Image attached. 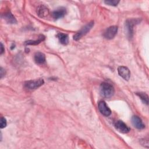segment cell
<instances>
[{"label":"cell","mask_w":149,"mask_h":149,"mask_svg":"<svg viewBox=\"0 0 149 149\" xmlns=\"http://www.w3.org/2000/svg\"><path fill=\"white\" fill-rule=\"evenodd\" d=\"M100 94L104 98H110L114 94L115 90L113 86L107 82L101 83L100 88Z\"/></svg>","instance_id":"cell-1"},{"label":"cell","mask_w":149,"mask_h":149,"mask_svg":"<svg viewBox=\"0 0 149 149\" xmlns=\"http://www.w3.org/2000/svg\"><path fill=\"white\" fill-rule=\"evenodd\" d=\"M34 59L36 63L38 65H42L45 62V56L43 53L40 52L35 54Z\"/></svg>","instance_id":"cell-12"},{"label":"cell","mask_w":149,"mask_h":149,"mask_svg":"<svg viewBox=\"0 0 149 149\" xmlns=\"http://www.w3.org/2000/svg\"><path fill=\"white\" fill-rule=\"evenodd\" d=\"M118 72L119 76L123 79L125 80H129L130 77V72L127 67L123 66H119L118 68Z\"/></svg>","instance_id":"cell-8"},{"label":"cell","mask_w":149,"mask_h":149,"mask_svg":"<svg viewBox=\"0 0 149 149\" xmlns=\"http://www.w3.org/2000/svg\"><path fill=\"white\" fill-rule=\"evenodd\" d=\"M37 13L40 17H45L48 15L49 10L45 6L41 5L37 8Z\"/></svg>","instance_id":"cell-11"},{"label":"cell","mask_w":149,"mask_h":149,"mask_svg":"<svg viewBox=\"0 0 149 149\" xmlns=\"http://www.w3.org/2000/svg\"><path fill=\"white\" fill-rule=\"evenodd\" d=\"M114 126L116 129L122 133H127L130 130V128L123 121L120 120L116 121V122L114 124Z\"/></svg>","instance_id":"cell-6"},{"label":"cell","mask_w":149,"mask_h":149,"mask_svg":"<svg viewBox=\"0 0 149 149\" xmlns=\"http://www.w3.org/2000/svg\"><path fill=\"white\" fill-rule=\"evenodd\" d=\"M44 81L42 79H38L26 81L24 84V86L28 90H34L40 87L44 84Z\"/></svg>","instance_id":"cell-4"},{"label":"cell","mask_w":149,"mask_h":149,"mask_svg":"<svg viewBox=\"0 0 149 149\" xmlns=\"http://www.w3.org/2000/svg\"><path fill=\"white\" fill-rule=\"evenodd\" d=\"M66 13V9L63 8H61L59 9H57L56 10H54L52 13V16L54 19H58L59 18L63 17Z\"/></svg>","instance_id":"cell-10"},{"label":"cell","mask_w":149,"mask_h":149,"mask_svg":"<svg viewBox=\"0 0 149 149\" xmlns=\"http://www.w3.org/2000/svg\"><path fill=\"white\" fill-rule=\"evenodd\" d=\"M57 37L60 42L63 45H67L69 42V37L66 34H64L62 33H59L57 34Z\"/></svg>","instance_id":"cell-13"},{"label":"cell","mask_w":149,"mask_h":149,"mask_svg":"<svg viewBox=\"0 0 149 149\" xmlns=\"http://www.w3.org/2000/svg\"><path fill=\"white\" fill-rule=\"evenodd\" d=\"M4 51H5V49H4L3 45L2 43H1V55H2Z\"/></svg>","instance_id":"cell-20"},{"label":"cell","mask_w":149,"mask_h":149,"mask_svg":"<svg viewBox=\"0 0 149 149\" xmlns=\"http://www.w3.org/2000/svg\"><path fill=\"white\" fill-rule=\"evenodd\" d=\"M6 120L5 118L1 117V123H0V127L1 129L6 127Z\"/></svg>","instance_id":"cell-18"},{"label":"cell","mask_w":149,"mask_h":149,"mask_svg":"<svg viewBox=\"0 0 149 149\" xmlns=\"http://www.w3.org/2000/svg\"><path fill=\"white\" fill-rule=\"evenodd\" d=\"M118 31V27L116 26H112L109 27L104 32V37L108 40L112 39L116 36Z\"/></svg>","instance_id":"cell-5"},{"label":"cell","mask_w":149,"mask_h":149,"mask_svg":"<svg viewBox=\"0 0 149 149\" xmlns=\"http://www.w3.org/2000/svg\"><path fill=\"white\" fill-rule=\"evenodd\" d=\"M3 18L6 21L7 23L10 24H15L17 22L15 17L10 12H8L5 14H4Z\"/></svg>","instance_id":"cell-14"},{"label":"cell","mask_w":149,"mask_h":149,"mask_svg":"<svg viewBox=\"0 0 149 149\" xmlns=\"http://www.w3.org/2000/svg\"><path fill=\"white\" fill-rule=\"evenodd\" d=\"M140 20L139 19H129L126 21L125 26L127 33V36L129 38H132L133 35V27L136 24L140 23Z\"/></svg>","instance_id":"cell-3"},{"label":"cell","mask_w":149,"mask_h":149,"mask_svg":"<svg viewBox=\"0 0 149 149\" xmlns=\"http://www.w3.org/2000/svg\"><path fill=\"white\" fill-rule=\"evenodd\" d=\"M45 40V36L43 35H40L38 40H29L25 42V45H37Z\"/></svg>","instance_id":"cell-15"},{"label":"cell","mask_w":149,"mask_h":149,"mask_svg":"<svg viewBox=\"0 0 149 149\" xmlns=\"http://www.w3.org/2000/svg\"><path fill=\"white\" fill-rule=\"evenodd\" d=\"M132 122L133 126L138 129H143L145 127L141 119L137 116H133L132 118Z\"/></svg>","instance_id":"cell-9"},{"label":"cell","mask_w":149,"mask_h":149,"mask_svg":"<svg viewBox=\"0 0 149 149\" xmlns=\"http://www.w3.org/2000/svg\"><path fill=\"white\" fill-rule=\"evenodd\" d=\"M119 2V1H115V0H112V1H105L104 3L107 5H111V6H116Z\"/></svg>","instance_id":"cell-17"},{"label":"cell","mask_w":149,"mask_h":149,"mask_svg":"<svg viewBox=\"0 0 149 149\" xmlns=\"http://www.w3.org/2000/svg\"><path fill=\"white\" fill-rule=\"evenodd\" d=\"M137 95H138L141 100L143 102V103L146 104V105H148V96L147 94L143 92H140V93H136Z\"/></svg>","instance_id":"cell-16"},{"label":"cell","mask_w":149,"mask_h":149,"mask_svg":"<svg viewBox=\"0 0 149 149\" xmlns=\"http://www.w3.org/2000/svg\"><path fill=\"white\" fill-rule=\"evenodd\" d=\"M98 109L100 112L104 116H108L111 114V111L107 106L106 103L103 101H100L98 105Z\"/></svg>","instance_id":"cell-7"},{"label":"cell","mask_w":149,"mask_h":149,"mask_svg":"<svg viewBox=\"0 0 149 149\" xmlns=\"http://www.w3.org/2000/svg\"><path fill=\"white\" fill-rule=\"evenodd\" d=\"M94 26V22L91 21L87 23L86 26H84L83 27L81 28V29L77 32L74 36H73V39L75 41H77L80 40L83 36H85L93 27Z\"/></svg>","instance_id":"cell-2"},{"label":"cell","mask_w":149,"mask_h":149,"mask_svg":"<svg viewBox=\"0 0 149 149\" xmlns=\"http://www.w3.org/2000/svg\"><path fill=\"white\" fill-rule=\"evenodd\" d=\"M0 74H1V78H2L3 76L5 75V70L2 68H1V70H0Z\"/></svg>","instance_id":"cell-19"}]
</instances>
